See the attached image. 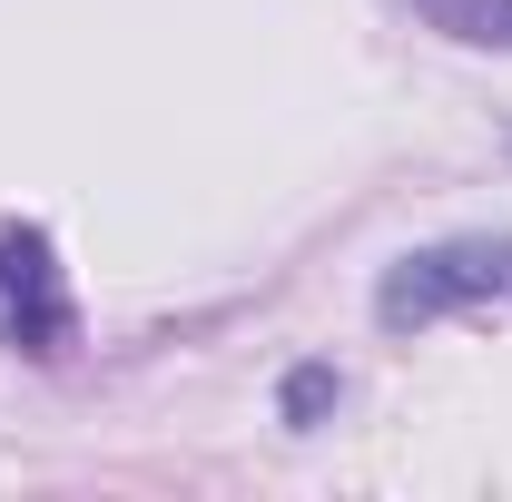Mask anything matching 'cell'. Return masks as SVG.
Returning <instances> with one entry per match:
<instances>
[{
  "label": "cell",
  "instance_id": "cell-2",
  "mask_svg": "<svg viewBox=\"0 0 512 502\" xmlns=\"http://www.w3.org/2000/svg\"><path fill=\"white\" fill-rule=\"evenodd\" d=\"M0 345L30 365H60L79 345V306H69L60 247L40 217H0Z\"/></svg>",
  "mask_w": 512,
  "mask_h": 502
},
{
  "label": "cell",
  "instance_id": "cell-3",
  "mask_svg": "<svg viewBox=\"0 0 512 502\" xmlns=\"http://www.w3.org/2000/svg\"><path fill=\"white\" fill-rule=\"evenodd\" d=\"M335 404H345V375H335L325 355H306V365H286V375H276V424H286V434H316Z\"/></svg>",
  "mask_w": 512,
  "mask_h": 502
},
{
  "label": "cell",
  "instance_id": "cell-4",
  "mask_svg": "<svg viewBox=\"0 0 512 502\" xmlns=\"http://www.w3.org/2000/svg\"><path fill=\"white\" fill-rule=\"evenodd\" d=\"M414 10L463 50H512V0H414Z\"/></svg>",
  "mask_w": 512,
  "mask_h": 502
},
{
  "label": "cell",
  "instance_id": "cell-1",
  "mask_svg": "<svg viewBox=\"0 0 512 502\" xmlns=\"http://www.w3.org/2000/svg\"><path fill=\"white\" fill-rule=\"evenodd\" d=\"M503 286H512V237H444V247H414V256L384 266L375 325L384 335H414V325H434L453 306H483Z\"/></svg>",
  "mask_w": 512,
  "mask_h": 502
}]
</instances>
